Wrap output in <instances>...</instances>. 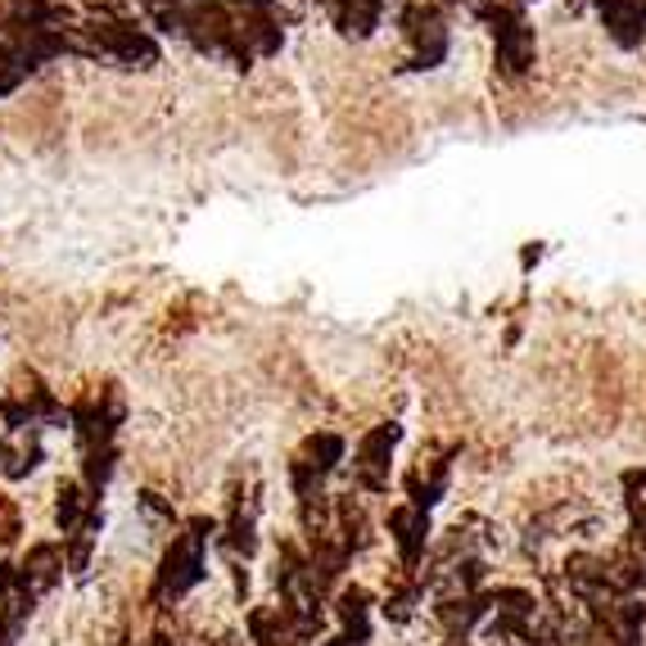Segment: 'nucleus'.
Listing matches in <instances>:
<instances>
[{"label":"nucleus","mask_w":646,"mask_h":646,"mask_svg":"<svg viewBox=\"0 0 646 646\" xmlns=\"http://www.w3.org/2000/svg\"><path fill=\"white\" fill-rule=\"evenodd\" d=\"M384 525H389V538L398 547V570H403L407 579H421L425 547H430V516L416 511L412 502H398Z\"/></svg>","instance_id":"39448f33"},{"label":"nucleus","mask_w":646,"mask_h":646,"mask_svg":"<svg viewBox=\"0 0 646 646\" xmlns=\"http://www.w3.org/2000/svg\"><path fill=\"white\" fill-rule=\"evenodd\" d=\"M95 507H99V502L86 493L82 479H64V484L55 488V525H60V538H68V533H73Z\"/></svg>","instance_id":"9d476101"},{"label":"nucleus","mask_w":646,"mask_h":646,"mask_svg":"<svg viewBox=\"0 0 646 646\" xmlns=\"http://www.w3.org/2000/svg\"><path fill=\"white\" fill-rule=\"evenodd\" d=\"M453 6H466L470 14H479V19H484V14L493 10V0H453Z\"/></svg>","instance_id":"f3484780"},{"label":"nucleus","mask_w":646,"mask_h":646,"mask_svg":"<svg viewBox=\"0 0 646 646\" xmlns=\"http://www.w3.org/2000/svg\"><path fill=\"white\" fill-rule=\"evenodd\" d=\"M6 443H10V438H6V430H0V462H6Z\"/></svg>","instance_id":"6ab92c4d"},{"label":"nucleus","mask_w":646,"mask_h":646,"mask_svg":"<svg viewBox=\"0 0 646 646\" xmlns=\"http://www.w3.org/2000/svg\"><path fill=\"white\" fill-rule=\"evenodd\" d=\"M493 23V60L502 77H525L538 64V36L529 28V19L520 14V6H493L484 14Z\"/></svg>","instance_id":"f03ea898"},{"label":"nucleus","mask_w":646,"mask_h":646,"mask_svg":"<svg viewBox=\"0 0 646 646\" xmlns=\"http://www.w3.org/2000/svg\"><path fill=\"white\" fill-rule=\"evenodd\" d=\"M140 646H181V642H177L172 633H163V628H159V633H149V637H145Z\"/></svg>","instance_id":"dca6fc26"},{"label":"nucleus","mask_w":646,"mask_h":646,"mask_svg":"<svg viewBox=\"0 0 646 646\" xmlns=\"http://www.w3.org/2000/svg\"><path fill=\"white\" fill-rule=\"evenodd\" d=\"M425 602V587H421V579H407V574H398V583L384 592V602H380V615L389 619V624H407L412 615H416V606Z\"/></svg>","instance_id":"f8f14e48"},{"label":"nucleus","mask_w":646,"mask_h":646,"mask_svg":"<svg viewBox=\"0 0 646 646\" xmlns=\"http://www.w3.org/2000/svg\"><path fill=\"white\" fill-rule=\"evenodd\" d=\"M19 570H23V579H28V587H32L36 596H45V592H55V587L64 583V570H68V557H64V542H50V538L32 542V547H28V552H23V561H19Z\"/></svg>","instance_id":"6e6552de"},{"label":"nucleus","mask_w":646,"mask_h":646,"mask_svg":"<svg viewBox=\"0 0 646 646\" xmlns=\"http://www.w3.org/2000/svg\"><path fill=\"white\" fill-rule=\"evenodd\" d=\"M23 542V507L14 502L10 493H0V547H19Z\"/></svg>","instance_id":"4468645a"},{"label":"nucleus","mask_w":646,"mask_h":646,"mask_svg":"<svg viewBox=\"0 0 646 646\" xmlns=\"http://www.w3.org/2000/svg\"><path fill=\"white\" fill-rule=\"evenodd\" d=\"M45 462V447H41V434H28V443H6V462H0V479H10V484H19V479H28V475H36V466Z\"/></svg>","instance_id":"ddd939ff"},{"label":"nucleus","mask_w":646,"mask_h":646,"mask_svg":"<svg viewBox=\"0 0 646 646\" xmlns=\"http://www.w3.org/2000/svg\"><path fill=\"white\" fill-rule=\"evenodd\" d=\"M398 438H403V425H393V421L371 425V430L358 438V447H353V484H358L362 493H371V497L389 493V466H393Z\"/></svg>","instance_id":"7ed1b4c3"},{"label":"nucleus","mask_w":646,"mask_h":646,"mask_svg":"<svg viewBox=\"0 0 646 646\" xmlns=\"http://www.w3.org/2000/svg\"><path fill=\"white\" fill-rule=\"evenodd\" d=\"M398 28H403V41L412 45L407 68H438L447 60L453 36H447V23L434 6H407L403 14H398Z\"/></svg>","instance_id":"20e7f679"},{"label":"nucleus","mask_w":646,"mask_h":646,"mask_svg":"<svg viewBox=\"0 0 646 646\" xmlns=\"http://www.w3.org/2000/svg\"><path fill=\"white\" fill-rule=\"evenodd\" d=\"M218 542V520L209 516H194L186 520L172 542H168V552L155 570V583H149V606H177L186 602V596L209 579V547Z\"/></svg>","instance_id":"f257e3e1"},{"label":"nucleus","mask_w":646,"mask_h":646,"mask_svg":"<svg viewBox=\"0 0 646 646\" xmlns=\"http://www.w3.org/2000/svg\"><path fill=\"white\" fill-rule=\"evenodd\" d=\"M317 646H343V637H339V633H335V637H321V642H317Z\"/></svg>","instance_id":"a211bd4d"},{"label":"nucleus","mask_w":646,"mask_h":646,"mask_svg":"<svg viewBox=\"0 0 646 646\" xmlns=\"http://www.w3.org/2000/svg\"><path fill=\"white\" fill-rule=\"evenodd\" d=\"M99 529H105V511H91L68 538H60L64 542V557H68V574L73 579H82L86 570H91V552H95V542H99Z\"/></svg>","instance_id":"9b49d317"},{"label":"nucleus","mask_w":646,"mask_h":646,"mask_svg":"<svg viewBox=\"0 0 646 646\" xmlns=\"http://www.w3.org/2000/svg\"><path fill=\"white\" fill-rule=\"evenodd\" d=\"M313 6L330 19L339 36H353V41H367L384 19V0H313Z\"/></svg>","instance_id":"0eeeda50"},{"label":"nucleus","mask_w":646,"mask_h":646,"mask_svg":"<svg viewBox=\"0 0 646 646\" xmlns=\"http://www.w3.org/2000/svg\"><path fill=\"white\" fill-rule=\"evenodd\" d=\"M136 507H140V516H145V520H155V525H163V529H177V511H172V502H168L163 493L145 488V493L136 497Z\"/></svg>","instance_id":"2eb2a0df"},{"label":"nucleus","mask_w":646,"mask_h":646,"mask_svg":"<svg viewBox=\"0 0 646 646\" xmlns=\"http://www.w3.org/2000/svg\"><path fill=\"white\" fill-rule=\"evenodd\" d=\"M596 6H602V23L611 28V36L624 50H633L642 41V32H646V0H596Z\"/></svg>","instance_id":"1a4fd4ad"},{"label":"nucleus","mask_w":646,"mask_h":646,"mask_svg":"<svg viewBox=\"0 0 646 646\" xmlns=\"http://www.w3.org/2000/svg\"><path fill=\"white\" fill-rule=\"evenodd\" d=\"M335 619H339V637L343 646H367L371 633H375V602H371V592L358 587V583H343L335 592Z\"/></svg>","instance_id":"423d86ee"},{"label":"nucleus","mask_w":646,"mask_h":646,"mask_svg":"<svg viewBox=\"0 0 646 646\" xmlns=\"http://www.w3.org/2000/svg\"><path fill=\"white\" fill-rule=\"evenodd\" d=\"M507 6H529V0H507Z\"/></svg>","instance_id":"aec40b11"}]
</instances>
